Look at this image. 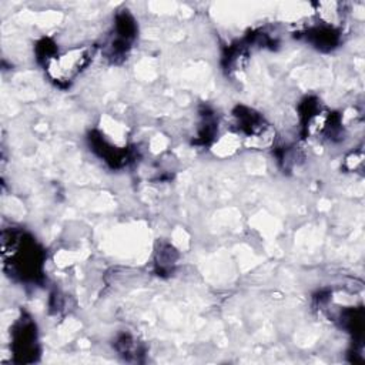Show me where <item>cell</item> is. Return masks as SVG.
<instances>
[{
  "instance_id": "obj_1",
  "label": "cell",
  "mask_w": 365,
  "mask_h": 365,
  "mask_svg": "<svg viewBox=\"0 0 365 365\" xmlns=\"http://www.w3.org/2000/svg\"><path fill=\"white\" fill-rule=\"evenodd\" d=\"M90 60V48H73L53 58L48 64V71L56 80L73 78Z\"/></svg>"
}]
</instances>
